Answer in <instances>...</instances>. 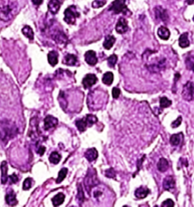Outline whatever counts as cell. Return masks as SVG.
Returning a JSON list of instances; mask_svg holds the SVG:
<instances>
[{
  "instance_id": "obj_21",
  "label": "cell",
  "mask_w": 194,
  "mask_h": 207,
  "mask_svg": "<svg viewBox=\"0 0 194 207\" xmlns=\"http://www.w3.org/2000/svg\"><path fill=\"white\" fill-rule=\"evenodd\" d=\"M59 55L55 51H51L48 54V62L52 66H55L59 62Z\"/></svg>"
},
{
  "instance_id": "obj_50",
  "label": "cell",
  "mask_w": 194,
  "mask_h": 207,
  "mask_svg": "<svg viewBox=\"0 0 194 207\" xmlns=\"http://www.w3.org/2000/svg\"><path fill=\"white\" fill-rule=\"evenodd\" d=\"M193 21H194V16H193Z\"/></svg>"
},
{
  "instance_id": "obj_13",
  "label": "cell",
  "mask_w": 194,
  "mask_h": 207,
  "mask_svg": "<svg viewBox=\"0 0 194 207\" xmlns=\"http://www.w3.org/2000/svg\"><path fill=\"white\" fill-rule=\"evenodd\" d=\"M6 201L10 206H14L15 205H17L18 200L16 199V194L12 190L8 192L7 194L6 195Z\"/></svg>"
},
{
  "instance_id": "obj_52",
  "label": "cell",
  "mask_w": 194,
  "mask_h": 207,
  "mask_svg": "<svg viewBox=\"0 0 194 207\" xmlns=\"http://www.w3.org/2000/svg\"><path fill=\"white\" fill-rule=\"evenodd\" d=\"M71 207H75V206H71Z\"/></svg>"
},
{
  "instance_id": "obj_28",
  "label": "cell",
  "mask_w": 194,
  "mask_h": 207,
  "mask_svg": "<svg viewBox=\"0 0 194 207\" xmlns=\"http://www.w3.org/2000/svg\"><path fill=\"white\" fill-rule=\"evenodd\" d=\"M113 80H114V75L112 74V72L108 71L104 74L103 77V83L108 85V86H110L112 83Z\"/></svg>"
},
{
  "instance_id": "obj_1",
  "label": "cell",
  "mask_w": 194,
  "mask_h": 207,
  "mask_svg": "<svg viewBox=\"0 0 194 207\" xmlns=\"http://www.w3.org/2000/svg\"><path fill=\"white\" fill-rule=\"evenodd\" d=\"M18 12V3L17 0H0V20L2 21H11Z\"/></svg>"
},
{
  "instance_id": "obj_23",
  "label": "cell",
  "mask_w": 194,
  "mask_h": 207,
  "mask_svg": "<svg viewBox=\"0 0 194 207\" xmlns=\"http://www.w3.org/2000/svg\"><path fill=\"white\" fill-rule=\"evenodd\" d=\"M179 46L181 48H187L190 46V41L188 39V34L184 33L179 37Z\"/></svg>"
},
{
  "instance_id": "obj_14",
  "label": "cell",
  "mask_w": 194,
  "mask_h": 207,
  "mask_svg": "<svg viewBox=\"0 0 194 207\" xmlns=\"http://www.w3.org/2000/svg\"><path fill=\"white\" fill-rule=\"evenodd\" d=\"M61 8V2L59 0H50L48 4L49 11L52 14H55L59 11Z\"/></svg>"
},
{
  "instance_id": "obj_32",
  "label": "cell",
  "mask_w": 194,
  "mask_h": 207,
  "mask_svg": "<svg viewBox=\"0 0 194 207\" xmlns=\"http://www.w3.org/2000/svg\"><path fill=\"white\" fill-rule=\"evenodd\" d=\"M75 124H76V126L78 127L80 131H84L87 129V124L85 118L84 119L78 120V121H76Z\"/></svg>"
},
{
  "instance_id": "obj_33",
  "label": "cell",
  "mask_w": 194,
  "mask_h": 207,
  "mask_svg": "<svg viewBox=\"0 0 194 207\" xmlns=\"http://www.w3.org/2000/svg\"><path fill=\"white\" fill-rule=\"evenodd\" d=\"M85 120H86L87 124L88 127H91L93 124H94L95 123H96L97 121H98L96 116H93V115H91V114L87 115V116H86V118H85Z\"/></svg>"
},
{
  "instance_id": "obj_24",
  "label": "cell",
  "mask_w": 194,
  "mask_h": 207,
  "mask_svg": "<svg viewBox=\"0 0 194 207\" xmlns=\"http://www.w3.org/2000/svg\"><path fill=\"white\" fill-rule=\"evenodd\" d=\"M157 168L158 170H159V172H166L169 168L168 162L165 159H164V158H161L157 164Z\"/></svg>"
},
{
  "instance_id": "obj_12",
  "label": "cell",
  "mask_w": 194,
  "mask_h": 207,
  "mask_svg": "<svg viewBox=\"0 0 194 207\" xmlns=\"http://www.w3.org/2000/svg\"><path fill=\"white\" fill-rule=\"evenodd\" d=\"M58 119L52 116H48L44 119V128L45 130H49L58 124Z\"/></svg>"
},
{
  "instance_id": "obj_16",
  "label": "cell",
  "mask_w": 194,
  "mask_h": 207,
  "mask_svg": "<svg viewBox=\"0 0 194 207\" xmlns=\"http://www.w3.org/2000/svg\"><path fill=\"white\" fill-rule=\"evenodd\" d=\"M175 181L172 176H167L163 181V187L166 190H170L175 188Z\"/></svg>"
},
{
  "instance_id": "obj_42",
  "label": "cell",
  "mask_w": 194,
  "mask_h": 207,
  "mask_svg": "<svg viewBox=\"0 0 194 207\" xmlns=\"http://www.w3.org/2000/svg\"><path fill=\"white\" fill-rule=\"evenodd\" d=\"M181 121H182V118L180 117V116H179L175 121H173V122L172 123V127L173 128L179 127V126L180 125V124H181Z\"/></svg>"
},
{
  "instance_id": "obj_34",
  "label": "cell",
  "mask_w": 194,
  "mask_h": 207,
  "mask_svg": "<svg viewBox=\"0 0 194 207\" xmlns=\"http://www.w3.org/2000/svg\"><path fill=\"white\" fill-rule=\"evenodd\" d=\"M67 174H68V168H63L61 169L60 172H59V176L58 178L56 180V183H61L64 179L67 176Z\"/></svg>"
},
{
  "instance_id": "obj_4",
  "label": "cell",
  "mask_w": 194,
  "mask_h": 207,
  "mask_svg": "<svg viewBox=\"0 0 194 207\" xmlns=\"http://www.w3.org/2000/svg\"><path fill=\"white\" fill-rule=\"evenodd\" d=\"M64 14H65L64 21L68 24H75L76 19L80 16V13L78 11L75 6H69L68 9H65Z\"/></svg>"
},
{
  "instance_id": "obj_37",
  "label": "cell",
  "mask_w": 194,
  "mask_h": 207,
  "mask_svg": "<svg viewBox=\"0 0 194 207\" xmlns=\"http://www.w3.org/2000/svg\"><path fill=\"white\" fill-rule=\"evenodd\" d=\"M33 184V179L31 177H27L24 180V183H23V190H27L31 188Z\"/></svg>"
},
{
  "instance_id": "obj_49",
  "label": "cell",
  "mask_w": 194,
  "mask_h": 207,
  "mask_svg": "<svg viewBox=\"0 0 194 207\" xmlns=\"http://www.w3.org/2000/svg\"><path fill=\"white\" fill-rule=\"evenodd\" d=\"M186 2H187V4L190 5H190H193L194 3V0H187Z\"/></svg>"
},
{
  "instance_id": "obj_11",
  "label": "cell",
  "mask_w": 194,
  "mask_h": 207,
  "mask_svg": "<svg viewBox=\"0 0 194 207\" xmlns=\"http://www.w3.org/2000/svg\"><path fill=\"white\" fill-rule=\"evenodd\" d=\"M85 61L88 65H91V66H94L97 63V57L96 52L93 50H89L85 53L84 55Z\"/></svg>"
},
{
  "instance_id": "obj_51",
  "label": "cell",
  "mask_w": 194,
  "mask_h": 207,
  "mask_svg": "<svg viewBox=\"0 0 194 207\" xmlns=\"http://www.w3.org/2000/svg\"><path fill=\"white\" fill-rule=\"evenodd\" d=\"M123 207H128V206H123Z\"/></svg>"
},
{
  "instance_id": "obj_47",
  "label": "cell",
  "mask_w": 194,
  "mask_h": 207,
  "mask_svg": "<svg viewBox=\"0 0 194 207\" xmlns=\"http://www.w3.org/2000/svg\"><path fill=\"white\" fill-rule=\"evenodd\" d=\"M32 2L33 3H34V5H35V6H39L43 2V0H32Z\"/></svg>"
},
{
  "instance_id": "obj_43",
  "label": "cell",
  "mask_w": 194,
  "mask_h": 207,
  "mask_svg": "<svg viewBox=\"0 0 194 207\" xmlns=\"http://www.w3.org/2000/svg\"><path fill=\"white\" fill-rule=\"evenodd\" d=\"M121 94V90L119 88L114 87L112 89V96L114 99H118Z\"/></svg>"
},
{
  "instance_id": "obj_8",
  "label": "cell",
  "mask_w": 194,
  "mask_h": 207,
  "mask_svg": "<svg viewBox=\"0 0 194 207\" xmlns=\"http://www.w3.org/2000/svg\"><path fill=\"white\" fill-rule=\"evenodd\" d=\"M154 11H155V15L156 19L161 20V21H164V22H166L167 21H168L169 17L167 10L163 9L162 6H156L155 9H154Z\"/></svg>"
},
{
  "instance_id": "obj_18",
  "label": "cell",
  "mask_w": 194,
  "mask_h": 207,
  "mask_svg": "<svg viewBox=\"0 0 194 207\" xmlns=\"http://www.w3.org/2000/svg\"><path fill=\"white\" fill-rule=\"evenodd\" d=\"M85 157L89 162H93L98 158V152L95 148H90L85 152Z\"/></svg>"
},
{
  "instance_id": "obj_39",
  "label": "cell",
  "mask_w": 194,
  "mask_h": 207,
  "mask_svg": "<svg viewBox=\"0 0 194 207\" xmlns=\"http://www.w3.org/2000/svg\"><path fill=\"white\" fill-rule=\"evenodd\" d=\"M78 200L80 202V203H82L84 200V195H83V188H82L81 185L80 184H78Z\"/></svg>"
},
{
  "instance_id": "obj_17",
  "label": "cell",
  "mask_w": 194,
  "mask_h": 207,
  "mask_svg": "<svg viewBox=\"0 0 194 207\" xmlns=\"http://www.w3.org/2000/svg\"><path fill=\"white\" fill-rule=\"evenodd\" d=\"M63 63L68 66H75L78 64V58L73 54H68L64 59Z\"/></svg>"
},
{
  "instance_id": "obj_25",
  "label": "cell",
  "mask_w": 194,
  "mask_h": 207,
  "mask_svg": "<svg viewBox=\"0 0 194 207\" xmlns=\"http://www.w3.org/2000/svg\"><path fill=\"white\" fill-rule=\"evenodd\" d=\"M65 195L63 194L62 193H59L58 194L55 195L53 198L52 199V204H53L54 206L57 207L60 205H62L63 203L64 200H65Z\"/></svg>"
},
{
  "instance_id": "obj_20",
  "label": "cell",
  "mask_w": 194,
  "mask_h": 207,
  "mask_svg": "<svg viewBox=\"0 0 194 207\" xmlns=\"http://www.w3.org/2000/svg\"><path fill=\"white\" fill-rule=\"evenodd\" d=\"M149 193V189L145 188L143 187H140L139 188H137L135 190V197L138 199H143L148 196V194Z\"/></svg>"
},
{
  "instance_id": "obj_26",
  "label": "cell",
  "mask_w": 194,
  "mask_h": 207,
  "mask_svg": "<svg viewBox=\"0 0 194 207\" xmlns=\"http://www.w3.org/2000/svg\"><path fill=\"white\" fill-rule=\"evenodd\" d=\"M182 140H183V134L181 133H178V134H173L170 137V143L173 146H178Z\"/></svg>"
},
{
  "instance_id": "obj_44",
  "label": "cell",
  "mask_w": 194,
  "mask_h": 207,
  "mask_svg": "<svg viewBox=\"0 0 194 207\" xmlns=\"http://www.w3.org/2000/svg\"><path fill=\"white\" fill-rule=\"evenodd\" d=\"M9 178L10 180L11 181V182L14 184L17 183V182L18 181V175H15V174H12L11 175H10Z\"/></svg>"
},
{
  "instance_id": "obj_30",
  "label": "cell",
  "mask_w": 194,
  "mask_h": 207,
  "mask_svg": "<svg viewBox=\"0 0 194 207\" xmlns=\"http://www.w3.org/2000/svg\"><path fill=\"white\" fill-rule=\"evenodd\" d=\"M61 159H62V156H61V155L58 152H52L49 157V159L51 163L55 164V165H56V164H58L60 162Z\"/></svg>"
},
{
  "instance_id": "obj_38",
  "label": "cell",
  "mask_w": 194,
  "mask_h": 207,
  "mask_svg": "<svg viewBox=\"0 0 194 207\" xmlns=\"http://www.w3.org/2000/svg\"><path fill=\"white\" fill-rule=\"evenodd\" d=\"M106 3V0H94L92 3V7L94 9H99V8L104 6Z\"/></svg>"
},
{
  "instance_id": "obj_15",
  "label": "cell",
  "mask_w": 194,
  "mask_h": 207,
  "mask_svg": "<svg viewBox=\"0 0 194 207\" xmlns=\"http://www.w3.org/2000/svg\"><path fill=\"white\" fill-rule=\"evenodd\" d=\"M1 171H2V177H1V182L2 185H6L9 179L8 176V165L6 161H3L1 163Z\"/></svg>"
},
{
  "instance_id": "obj_31",
  "label": "cell",
  "mask_w": 194,
  "mask_h": 207,
  "mask_svg": "<svg viewBox=\"0 0 194 207\" xmlns=\"http://www.w3.org/2000/svg\"><path fill=\"white\" fill-rule=\"evenodd\" d=\"M187 69L194 71V55H189L185 60Z\"/></svg>"
},
{
  "instance_id": "obj_2",
  "label": "cell",
  "mask_w": 194,
  "mask_h": 207,
  "mask_svg": "<svg viewBox=\"0 0 194 207\" xmlns=\"http://www.w3.org/2000/svg\"><path fill=\"white\" fill-rule=\"evenodd\" d=\"M18 128L15 124L5 120L0 121V139L2 141H8L12 139L17 134Z\"/></svg>"
},
{
  "instance_id": "obj_5",
  "label": "cell",
  "mask_w": 194,
  "mask_h": 207,
  "mask_svg": "<svg viewBox=\"0 0 194 207\" xmlns=\"http://www.w3.org/2000/svg\"><path fill=\"white\" fill-rule=\"evenodd\" d=\"M126 0H115L109 8V11H113L115 14H127L129 11L125 5Z\"/></svg>"
},
{
  "instance_id": "obj_9",
  "label": "cell",
  "mask_w": 194,
  "mask_h": 207,
  "mask_svg": "<svg viewBox=\"0 0 194 207\" xmlns=\"http://www.w3.org/2000/svg\"><path fill=\"white\" fill-rule=\"evenodd\" d=\"M97 80H98V79H97L96 75H93V74H88L83 79L82 83H83V87L85 89H88L93 87L96 83Z\"/></svg>"
},
{
  "instance_id": "obj_46",
  "label": "cell",
  "mask_w": 194,
  "mask_h": 207,
  "mask_svg": "<svg viewBox=\"0 0 194 207\" xmlns=\"http://www.w3.org/2000/svg\"><path fill=\"white\" fill-rule=\"evenodd\" d=\"M46 150V148L44 147H39L38 150H37V152L39 154L40 156H42L44 154V152H45Z\"/></svg>"
},
{
  "instance_id": "obj_7",
  "label": "cell",
  "mask_w": 194,
  "mask_h": 207,
  "mask_svg": "<svg viewBox=\"0 0 194 207\" xmlns=\"http://www.w3.org/2000/svg\"><path fill=\"white\" fill-rule=\"evenodd\" d=\"M146 67L149 69V71L152 72V73H157L162 71V69L165 68V59H162L160 60L157 61L155 63L149 64V65H146Z\"/></svg>"
},
{
  "instance_id": "obj_41",
  "label": "cell",
  "mask_w": 194,
  "mask_h": 207,
  "mask_svg": "<svg viewBox=\"0 0 194 207\" xmlns=\"http://www.w3.org/2000/svg\"><path fill=\"white\" fill-rule=\"evenodd\" d=\"M106 176L107 177H108V178H115V177L116 176L115 172V170L112 168H111L106 171Z\"/></svg>"
},
{
  "instance_id": "obj_36",
  "label": "cell",
  "mask_w": 194,
  "mask_h": 207,
  "mask_svg": "<svg viewBox=\"0 0 194 207\" xmlns=\"http://www.w3.org/2000/svg\"><path fill=\"white\" fill-rule=\"evenodd\" d=\"M117 61H118V56L115 54H113V55H110L108 58V65L110 68H114L115 64L117 63Z\"/></svg>"
},
{
  "instance_id": "obj_35",
  "label": "cell",
  "mask_w": 194,
  "mask_h": 207,
  "mask_svg": "<svg viewBox=\"0 0 194 207\" xmlns=\"http://www.w3.org/2000/svg\"><path fill=\"white\" fill-rule=\"evenodd\" d=\"M172 101L168 99L167 97L164 96L160 99V106L162 108H165L169 107L172 105Z\"/></svg>"
},
{
  "instance_id": "obj_19",
  "label": "cell",
  "mask_w": 194,
  "mask_h": 207,
  "mask_svg": "<svg viewBox=\"0 0 194 207\" xmlns=\"http://www.w3.org/2000/svg\"><path fill=\"white\" fill-rule=\"evenodd\" d=\"M157 34L159 38L164 39V40L168 39L171 35V33L170 31H169V30L166 27H164V26H162V27H160L159 29H158Z\"/></svg>"
},
{
  "instance_id": "obj_6",
  "label": "cell",
  "mask_w": 194,
  "mask_h": 207,
  "mask_svg": "<svg viewBox=\"0 0 194 207\" xmlns=\"http://www.w3.org/2000/svg\"><path fill=\"white\" fill-rule=\"evenodd\" d=\"M182 97L186 101H192L194 99V83L192 81H187L184 85L182 90Z\"/></svg>"
},
{
  "instance_id": "obj_40",
  "label": "cell",
  "mask_w": 194,
  "mask_h": 207,
  "mask_svg": "<svg viewBox=\"0 0 194 207\" xmlns=\"http://www.w3.org/2000/svg\"><path fill=\"white\" fill-rule=\"evenodd\" d=\"M175 206V203L171 199H167V200H165L163 203H162L161 205V207H174Z\"/></svg>"
},
{
  "instance_id": "obj_48",
  "label": "cell",
  "mask_w": 194,
  "mask_h": 207,
  "mask_svg": "<svg viewBox=\"0 0 194 207\" xmlns=\"http://www.w3.org/2000/svg\"><path fill=\"white\" fill-rule=\"evenodd\" d=\"M180 78V75L179 73H176L175 75V82H177Z\"/></svg>"
},
{
  "instance_id": "obj_29",
  "label": "cell",
  "mask_w": 194,
  "mask_h": 207,
  "mask_svg": "<svg viewBox=\"0 0 194 207\" xmlns=\"http://www.w3.org/2000/svg\"><path fill=\"white\" fill-rule=\"evenodd\" d=\"M22 33L26 37H27V38H28L29 39H30V40H33V39H34V30H33V29L31 28L30 26L28 25L24 26L22 29Z\"/></svg>"
},
{
  "instance_id": "obj_45",
  "label": "cell",
  "mask_w": 194,
  "mask_h": 207,
  "mask_svg": "<svg viewBox=\"0 0 194 207\" xmlns=\"http://www.w3.org/2000/svg\"><path fill=\"white\" fill-rule=\"evenodd\" d=\"M145 158H146V156L144 155L143 156L142 159H140L139 161H138V162H137V168H138L137 170H138V171H139V169H140L141 165H142V162H143V159H145Z\"/></svg>"
},
{
  "instance_id": "obj_22",
  "label": "cell",
  "mask_w": 194,
  "mask_h": 207,
  "mask_svg": "<svg viewBox=\"0 0 194 207\" xmlns=\"http://www.w3.org/2000/svg\"><path fill=\"white\" fill-rule=\"evenodd\" d=\"M115 37L112 35H108L105 39L104 43H103V47L106 49H110L113 47V45L115 43Z\"/></svg>"
},
{
  "instance_id": "obj_10",
  "label": "cell",
  "mask_w": 194,
  "mask_h": 207,
  "mask_svg": "<svg viewBox=\"0 0 194 207\" xmlns=\"http://www.w3.org/2000/svg\"><path fill=\"white\" fill-rule=\"evenodd\" d=\"M115 30L116 32L120 34H123L126 33L128 30V24L127 20L124 19V18H121L118 20V23L116 24Z\"/></svg>"
},
{
  "instance_id": "obj_27",
  "label": "cell",
  "mask_w": 194,
  "mask_h": 207,
  "mask_svg": "<svg viewBox=\"0 0 194 207\" xmlns=\"http://www.w3.org/2000/svg\"><path fill=\"white\" fill-rule=\"evenodd\" d=\"M53 39H55V42L59 44H64L65 45V43L68 41V39H67L66 36L65 35V34H63L62 32H58L55 36H54Z\"/></svg>"
},
{
  "instance_id": "obj_3",
  "label": "cell",
  "mask_w": 194,
  "mask_h": 207,
  "mask_svg": "<svg viewBox=\"0 0 194 207\" xmlns=\"http://www.w3.org/2000/svg\"><path fill=\"white\" fill-rule=\"evenodd\" d=\"M98 184L99 181L98 179H97L96 170L93 168H90L88 170L87 174L84 179L85 188H86L87 192L89 195L90 194V191H91L92 188H93V187L96 186Z\"/></svg>"
}]
</instances>
